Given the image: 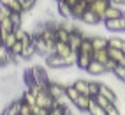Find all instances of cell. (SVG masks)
I'll use <instances>...</instances> for the list:
<instances>
[{"label":"cell","mask_w":125,"mask_h":115,"mask_svg":"<svg viewBox=\"0 0 125 115\" xmlns=\"http://www.w3.org/2000/svg\"><path fill=\"white\" fill-rule=\"evenodd\" d=\"M90 39H92L94 51H95V50H107V48H109V41H107V37H102V36H90Z\"/></svg>","instance_id":"12"},{"label":"cell","mask_w":125,"mask_h":115,"mask_svg":"<svg viewBox=\"0 0 125 115\" xmlns=\"http://www.w3.org/2000/svg\"><path fill=\"white\" fill-rule=\"evenodd\" d=\"M107 41H109V48H116V50L125 51V39H122L118 36H113V37H107Z\"/></svg>","instance_id":"25"},{"label":"cell","mask_w":125,"mask_h":115,"mask_svg":"<svg viewBox=\"0 0 125 115\" xmlns=\"http://www.w3.org/2000/svg\"><path fill=\"white\" fill-rule=\"evenodd\" d=\"M0 44H2V41H0Z\"/></svg>","instance_id":"47"},{"label":"cell","mask_w":125,"mask_h":115,"mask_svg":"<svg viewBox=\"0 0 125 115\" xmlns=\"http://www.w3.org/2000/svg\"><path fill=\"white\" fill-rule=\"evenodd\" d=\"M92 99H94V101H95V103H97L99 106H102V108H104V110H106V108H107V106H109V104H111V103H109V101H107V99H106V97H104V96H101V94H99V96H95V97H92Z\"/></svg>","instance_id":"34"},{"label":"cell","mask_w":125,"mask_h":115,"mask_svg":"<svg viewBox=\"0 0 125 115\" xmlns=\"http://www.w3.org/2000/svg\"><path fill=\"white\" fill-rule=\"evenodd\" d=\"M109 5H111V0H97L94 5H90V11H94L97 16H101V20H102L104 11H106Z\"/></svg>","instance_id":"13"},{"label":"cell","mask_w":125,"mask_h":115,"mask_svg":"<svg viewBox=\"0 0 125 115\" xmlns=\"http://www.w3.org/2000/svg\"><path fill=\"white\" fill-rule=\"evenodd\" d=\"M90 103H92V97H90V96H83V94H81V96L78 97V101L74 103L72 106H74V108H76L78 112H88Z\"/></svg>","instance_id":"14"},{"label":"cell","mask_w":125,"mask_h":115,"mask_svg":"<svg viewBox=\"0 0 125 115\" xmlns=\"http://www.w3.org/2000/svg\"><path fill=\"white\" fill-rule=\"evenodd\" d=\"M123 16H125L123 7L111 4V5L104 11V14H102V21H107V20H118V18H123Z\"/></svg>","instance_id":"4"},{"label":"cell","mask_w":125,"mask_h":115,"mask_svg":"<svg viewBox=\"0 0 125 115\" xmlns=\"http://www.w3.org/2000/svg\"><path fill=\"white\" fill-rule=\"evenodd\" d=\"M79 53V51H78ZM94 60V55H88V53H79L78 55V62H76V65L79 69H83V71H86V67L90 65V62Z\"/></svg>","instance_id":"17"},{"label":"cell","mask_w":125,"mask_h":115,"mask_svg":"<svg viewBox=\"0 0 125 115\" xmlns=\"http://www.w3.org/2000/svg\"><path fill=\"white\" fill-rule=\"evenodd\" d=\"M21 101H23V103H27L28 106H35V104H37V97L32 94L28 89H25L23 92H21Z\"/></svg>","instance_id":"23"},{"label":"cell","mask_w":125,"mask_h":115,"mask_svg":"<svg viewBox=\"0 0 125 115\" xmlns=\"http://www.w3.org/2000/svg\"><path fill=\"white\" fill-rule=\"evenodd\" d=\"M32 115H48V110L35 104V106H32Z\"/></svg>","instance_id":"38"},{"label":"cell","mask_w":125,"mask_h":115,"mask_svg":"<svg viewBox=\"0 0 125 115\" xmlns=\"http://www.w3.org/2000/svg\"><path fill=\"white\" fill-rule=\"evenodd\" d=\"M44 64H46V67L49 69H62V67H67L65 65V59L63 57H58L56 53H49L44 57Z\"/></svg>","instance_id":"3"},{"label":"cell","mask_w":125,"mask_h":115,"mask_svg":"<svg viewBox=\"0 0 125 115\" xmlns=\"http://www.w3.org/2000/svg\"><path fill=\"white\" fill-rule=\"evenodd\" d=\"M86 73H88L90 76H106L107 75V69H106L104 64L97 62V60H92L90 65L86 67Z\"/></svg>","instance_id":"6"},{"label":"cell","mask_w":125,"mask_h":115,"mask_svg":"<svg viewBox=\"0 0 125 115\" xmlns=\"http://www.w3.org/2000/svg\"><path fill=\"white\" fill-rule=\"evenodd\" d=\"M63 2H65V4H69L71 7H74V5H76V4L79 2V0H63Z\"/></svg>","instance_id":"41"},{"label":"cell","mask_w":125,"mask_h":115,"mask_svg":"<svg viewBox=\"0 0 125 115\" xmlns=\"http://www.w3.org/2000/svg\"><path fill=\"white\" fill-rule=\"evenodd\" d=\"M34 55H37V50H35V44L32 43L28 46H23V51H21V59L23 60H32Z\"/></svg>","instance_id":"22"},{"label":"cell","mask_w":125,"mask_h":115,"mask_svg":"<svg viewBox=\"0 0 125 115\" xmlns=\"http://www.w3.org/2000/svg\"><path fill=\"white\" fill-rule=\"evenodd\" d=\"M106 115H122L118 104H109V106L106 108Z\"/></svg>","instance_id":"36"},{"label":"cell","mask_w":125,"mask_h":115,"mask_svg":"<svg viewBox=\"0 0 125 115\" xmlns=\"http://www.w3.org/2000/svg\"><path fill=\"white\" fill-rule=\"evenodd\" d=\"M94 60L97 62H101L106 65V62L109 60V53H107V50H95L94 51Z\"/></svg>","instance_id":"27"},{"label":"cell","mask_w":125,"mask_h":115,"mask_svg":"<svg viewBox=\"0 0 125 115\" xmlns=\"http://www.w3.org/2000/svg\"><path fill=\"white\" fill-rule=\"evenodd\" d=\"M65 115H72V112H71V108H67V112H65Z\"/></svg>","instance_id":"44"},{"label":"cell","mask_w":125,"mask_h":115,"mask_svg":"<svg viewBox=\"0 0 125 115\" xmlns=\"http://www.w3.org/2000/svg\"><path fill=\"white\" fill-rule=\"evenodd\" d=\"M0 5L7 7L11 13H20V14H25L23 13V5H21V0H0Z\"/></svg>","instance_id":"11"},{"label":"cell","mask_w":125,"mask_h":115,"mask_svg":"<svg viewBox=\"0 0 125 115\" xmlns=\"http://www.w3.org/2000/svg\"><path fill=\"white\" fill-rule=\"evenodd\" d=\"M16 43H18V37H16L14 32H9V34H5V36L2 37V44L7 48V50H11Z\"/></svg>","instance_id":"24"},{"label":"cell","mask_w":125,"mask_h":115,"mask_svg":"<svg viewBox=\"0 0 125 115\" xmlns=\"http://www.w3.org/2000/svg\"><path fill=\"white\" fill-rule=\"evenodd\" d=\"M65 96H67V99L71 101V104H74V103L78 101V97H79L81 94L76 90V87H74L72 83H67V85H65Z\"/></svg>","instance_id":"19"},{"label":"cell","mask_w":125,"mask_h":115,"mask_svg":"<svg viewBox=\"0 0 125 115\" xmlns=\"http://www.w3.org/2000/svg\"><path fill=\"white\" fill-rule=\"evenodd\" d=\"M115 67H116V64H115V62H113L111 59L106 62V69H107V75H109V73H113V71H115Z\"/></svg>","instance_id":"39"},{"label":"cell","mask_w":125,"mask_h":115,"mask_svg":"<svg viewBox=\"0 0 125 115\" xmlns=\"http://www.w3.org/2000/svg\"><path fill=\"white\" fill-rule=\"evenodd\" d=\"M55 104H56V101L51 97V94L48 92V89H42V90L37 94V106L46 108V110H51Z\"/></svg>","instance_id":"2"},{"label":"cell","mask_w":125,"mask_h":115,"mask_svg":"<svg viewBox=\"0 0 125 115\" xmlns=\"http://www.w3.org/2000/svg\"><path fill=\"white\" fill-rule=\"evenodd\" d=\"M55 2H56V4H58V2H63V0H55Z\"/></svg>","instance_id":"45"},{"label":"cell","mask_w":125,"mask_h":115,"mask_svg":"<svg viewBox=\"0 0 125 115\" xmlns=\"http://www.w3.org/2000/svg\"><path fill=\"white\" fill-rule=\"evenodd\" d=\"M79 53H88V55H94V46H92V39L90 36H86L83 39V43L79 46Z\"/></svg>","instance_id":"26"},{"label":"cell","mask_w":125,"mask_h":115,"mask_svg":"<svg viewBox=\"0 0 125 115\" xmlns=\"http://www.w3.org/2000/svg\"><path fill=\"white\" fill-rule=\"evenodd\" d=\"M99 90H101V81L92 80V81H90V85H88V96H90V97L99 96Z\"/></svg>","instance_id":"29"},{"label":"cell","mask_w":125,"mask_h":115,"mask_svg":"<svg viewBox=\"0 0 125 115\" xmlns=\"http://www.w3.org/2000/svg\"><path fill=\"white\" fill-rule=\"evenodd\" d=\"M20 115H32V106H28L27 103L21 101V106H20Z\"/></svg>","instance_id":"37"},{"label":"cell","mask_w":125,"mask_h":115,"mask_svg":"<svg viewBox=\"0 0 125 115\" xmlns=\"http://www.w3.org/2000/svg\"><path fill=\"white\" fill-rule=\"evenodd\" d=\"M78 51H71L67 57H65V65L67 67H72V65H76V62H78Z\"/></svg>","instance_id":"31"},{"label":"cell","mask_w":125,"mask_h":115,"mask_svg":"<svg viewBox=\"0 0 125 115\" xmlns=\"http://www.w3.org/2000/svg\"><path fill=\"white\" fill-rule=\"evenodd\" d=\"M122 25H123V32H125V16L122 18Z\"/></svg>","instance_id":"43"},{"label":"cell","mask_w":125,"mask_h":115,"mask_svg":"<svg viewBox=\"0 0 125 115\" xmlns=\"http://www.w3.org/2000/svg\"><path fill=\"white\" fill-rule=\"evenodd\" d=\"M104 27H106V30H109V32H123L122 18H118V20H107V21H104Z\"/></svg>","instance_id":"18"},{"label":"cell","mask_w":125,"mask_h":115,"mask_svg":"<svg viewBox=\"0 0 125 115\" xmlns=\"http://www.w3.org/2000/svg\"><path fill=\"white\" fill-rule=\"evenodd\" d=\"M9 64H11V51L4 44H0V67H5Z\"/></svg>","instance_id":"21"},{"label":"cell","mask_w":125,"mask_h":115,"mask_svg":"<svg viewBox=\"0 0 125 115\" xmlns=\"http://www.w3.org/2000/svg\"><path fill=\"white\" fill-rule=\"evenodd\" d=\"M85 2H86V4H88V5H94V4H95V2H97V0H85Z\"/></svg>","instance_id":"42"},{"label":"cell","mask_w":125,"mask_h":115,"mask_svg":"<svg viewBox=\"0 0 125 115\" xmlns=\"http://www.w3.org/2000/svg\"><path fill=\"white\" fill-rule=\"evenodd\" d=\"M72 85L76 87V90L79 94H83V96H88V85H90V81L88 80H74L72 81Z\"/></svg>","instance_id":"20"},{"label":"cell","mask_w":125,"mask_h":115,"mask_svg":"<svg viewBox=\"0 0 125 115\" xmlns=\"http://www.w3.org/2000/svg\"><path fill=\"white\" fill-rule=\"evenodd\" d=\"M99 94L104 96L107 101H109L111 104H118V94L113 90L111 85H107V83H101V90H99Z\"/></svg>","instance_id":"5"},{"label":"cell","mask_w":125,"mask_h":115,"mask_svg":"<svg viewBox=\"0 0 125 115\" xmlns=\"http://www.w3.org/2000/svg\"><path fill=\"white\" fill-rule=\"evenodd\" d=\"M21 5H23V13H30L37 5V0H21Z\"/></svg>","instance_id":"33"},{"label":"cell","mask_w":125,"mask_h":115,"mask_svg":"<svg viewBox=\"0 0 125 115\" xmlns=\"http://www.w3.org/2000/svg\"><path fill=\"white\" fill-rule=\"evenodd\" d=\"M86 37V34L83 32L78 25H74V30L71 32V36H69V46H71V50L72 51H79V46H81V43H83V39Z\"/></svg>","instance_id":"1"},{"label":"cell","mask_w":125,"mask_h":115,"mask_svg":"<svg viewBox=\"0 0 125 115\" xmlns=\"http://www.w3.org/2000/svg\"><path fill=\"white\" fill-rule=\"evenodd\" d=\"M88 9H90V5L85 2V0H79V2L72 7V16H74V20H79L81 16L88 11Z\"/></svg>","instance_id":"15"},{"label":"cell","mask_w":125,"mask_h":115,"mask_svg":"<svg viewBox=\"0 0 125 115\" xmlns=\"http://www.w3.org/2000/svg\"><path fill=\"white\" fill-rule=\"evenodd\" d=\"M72 50H71V46H69V43H62V41H56V44H55V50H53V53H56L58 57H67L69 53H71Z\"/></svg>","instance_id":"16"},{"label":"cell","mask_w":125,"mask_h":115,"mask_svg":"<svg viewBox=\"0 0 125 115\" xmlns=\"http://www.w3.org/2000/svg\"><path fill=\"white\" fill-rule=\"evenodd\" d=\"M11 55H14V57H21V51H23V44L20 43V41H18V43H16L12 48H11Z\"/></svg>","instance_id":"35"},{"label":"cell","mask_w":125,"mask_h":115,"mask_svg":"<svg viewBox=\"0 0 125 115\" xmlns=\"http://www.w3.org/2000/svg\"><path fill=\"white\" fill-rule=\"evenodd\" d=\"M69 106H63V104H55L51 110H48V115H65V112H67Z\"/></svg>","instance_id":"30"},{"label":"cell","mask_w":125,"mask_h":115,"mask_svg":"<svg viewBox=\"0 0 125 115\" xmlns=\"http://www.w3.org/2000/svg\"><path fill=\"white\" fill-rule=\"evenodd\" d=\"M56 9H58V14H60V18L63 21H71L74 20V16H72V7L69 4H65V2H58L56 4Z\"/></svg>","instance_id":"8"},{"label":"cell","mask_w":125,"mask_h":115,"mask_svg":"<svg viewBox=\"0 0 125 115\" xmlns=\"http://www.w3.org/2000/svg\"><path fill=\"white\" fill-rule=\"evenodd\" d=\"M111 4H115V5H120V7H123V5H125V0H111Z\"/></svg>","instance_id":"40"},{"label":"cell","mask_w":125,"mask_h":115,"mask_svg":"<svg viewBox=\"0 0 125 115\" xmlns=\"http://www.w3.org/2000/svg\"><path fill=\"white\" fill-rule=\"evenodd\" d=\"M0 23H2V21H0Z\"/></svg>","instance_id":"48"},{"label":"cell","mask_w":125,"mask_h":115,"mask_svg":"<svg viewBox=\"0 0 125 115\" xmlns=\"http://www.w3.org/2000/svg\"><path fill=\"white\" fill-rule=\"evenodd\" d=\"M111 75H115L116 80H120V81H123V83H125V67H123V65H116Z\"/></svg>","instance_id":"32"},{"label":"cell","mask_w":125,"mask_h":115,"mask_svg":"<svg viewBox=\"0 0 125 115\" xmlns=\"http://www.w3.org/2000/svg\"><path fill=\"white\" fill-rule=\"evenodd\" d=\"M109 59L116 64V65H123L125 67V51L123 50H116V48H107Z\"/></svg>","instance_id":"9"},{"label":"cell","mask_w":125,"mask_h":115,"mask_svg":"<svg viewBox=\"0 0 125 115\" xmlns=\"http://www.w3.org/2000/svg\"><path fill=\"white\" fill-rule=\"evenodd\" d=\"M88 115H106V110L102 108V106H99L94 99H92V103H90V108H88V112H86Z\"/></svg>","instance_id":"28"},{"label":"cell","mask_w":125,"mask_h":115,"mask_svg":"<svg viewBox=\"0 0 125 115\" xmlns=\"http://www.w3.org/2000/svg\"><path fill=\"white\" fill-rule=\"evenodd\" d=\"M78 21H81L83 25H97V23H101L102 20H101V16H97L94 11H90V9H88V11L83 14Z\"/></svg>","instance_id":"10"},{"label":"cell","mask_w":125,"mask_h":115,"mask_svg":"<svg viewBox=\"0 0 125 115\" xmlns=\"http://www.w3.org/2000/svg\"><path fill=\"white\" fill-rule=\"evenodd\" d=\"M20 106H21V97H18V99H11L0 112L5 113V115H20Z\"/></svg>","instance_id":"7"},{"label":"cell","mask_w":125,"mask_h":115,"mask_svg":"<svg viewBox=\"0 0 125 115\" xmlns=\"http://www.w3.org/2000/svg\"><path fill=\"white\" fill-rule=\"evenodd\" d=\"M0 115H5V113H2V112H0Z\"/></svg>","instance_id":"46"}]
</instances>
